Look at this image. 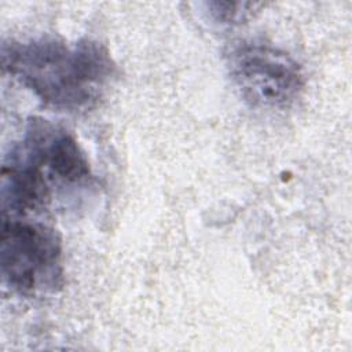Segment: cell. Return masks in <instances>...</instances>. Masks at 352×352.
Instances as JSON below:
<instances>
[{"mask_svg":"<svg viewBox=\"0 0 352 352\" xmlns=\"http://www.w3.org/2000/svg\"><path fill=\"white\" fill-rule=\"evenodd\" d=\"M1 67L45 104L62 110L94 104L116 72L100 43L84 38L69 45L54 37L4 43Z\"/></svg>","mask_w":352,"mask_h":352,"instance_id":"1","label":"cell"},{"mask_svg":"<svg viewBox=\"0 0 352 352\" xmlns=\"http://www.w3.org/2000/svg\"><path fill=\"white\" fill-rule=\"evenodd\" d=\"M0 271L15 293H54L63 285L62 243L56 231L43 223L1 217Z\"/></svg>","mask_w":352,"mask_h":352,"instance_id":"2","label":"cell"},{"mask_svg":"<svg viewBox=\"0 0 352 352\" xmlns=\"http://www.w3.org/2000/svg\"><path fill=\"white\" fill-rule=\"evenodd\" d=\"M227 67L245 102L257 109H287L304 89L297 60L268 44H235L227 54Z\"/></svg>","mask_w":352,"mask_h":352,"instance_id":"3","label":"cell"},{"mask_svg":"<svg viewBox=\"0 0 352 352\" xmlns=\"http://www.w3.org/2000/svg\"><path fill=\"white\" fill-rule=\"evenodd\" d=\"M209 14L216 22L221 23H239L245 21L252 11L248 8L252 3H209Z\"/></svg>","mask_w":352,"mask_h":352,"instance_id":"4","label":"cell"}]
</instances>
